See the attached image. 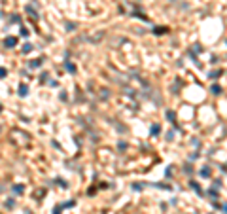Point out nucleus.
Returning a JSON list of instances; mask_svg holds the SVG:
<instances>
[{"label":"nucleus","mask_w":227,"mask_h":214,"mask_svg":"<svg viewBox=\"0 0 227 214\" xmlns=\"http://www.w3.org/2000/svg\"><path fill=\"white\" fill-rule=\"evenodd\" d=\"M27 12H28V14H30V17H34V19L38 17V12H36V9H34V8H32V6H27Z\"/></svg>","instance_id":"423d86ee"},{"label":"nucleus","mask_w":227,"mask_h":214,"mask_svg":"<svg viewBox=\"0 0 227 214\" xmlns=\"http://www.w3.org/2000/svg\"><path fill=\"white\" fill-rule=\"evenodd\" d=\"M19 95H21V97H27L28 95V87L25 85V83H21V85H19Z\"/></svg>","instance_id":"f03ea898"},{"label":"nucleus","mask_w":227,"mask_h":214,"mask_svg":"<svg viewBox=\"0 0 227 214\" xmlns=\"http://www.w3.org/2000/svg\"><path fill=\"white\" fill-rule=\"evenodd\" d=\"M150 133H151V137H155V135H159V133H161V127H159L157 123H153V125H151V129H150Z\"/></svg>","instance_id":"7ed1b4c3"},{"label":"nucleus","mask_w":227,"mask_h":214,"mask_svg":"<svg viewBox=\"0 0 227 214\" xmlns=\"http://www.w3.org/2000/svg\"><path fill=\"white\" fill-rule=\"evenodd\" d=\"M28 51H32V44H25L23 47V53H28Z\"/></svg>","instance_id":"4468645a"},{"label":"nucleus","mask_w":227,"mask_h":214,"mask_svg":"<svg viewBox=\"0 0 227 214\" xmlns=\"http://www.w3.org/2000/svg\"><path fill=\"white\" fill-rule=\"evenodd\" d=\"M59 210H61V207H57V209L53 210V214H59Z\"/></svg>","instance_id":"412c9836"},{"label":"nucleus","mask_w":227,"mask_h":214,"mask_svg":"<svg viewBox=\"0 0 227 214\" xmlns=\"http://www.w3.org/2000/svg\"><path fill=\"white\" fill-rule=\"evenodd\" d=\"M208 193H210V197H212V199H216V197H218V191H216V190H210Z\"/></svg>","instance_id":"dca6fc26"},{"label":"nucleus","mask_w":227,"mask_h":214,"mask_svg":"<svg viewBox=\"0 0 227 214\" xmlns=\"http://www.w3.org/2000/svg\"><path fill=\"white\" fill-rule=\"evenodd\" d=\"M222 209H223V214H227V203H225V205L222 207Z\"/></svg>","instance_id":"aec40b11"},{"label":"nucleus","mask_w":227,"mask_h":214,"mask_svg":"<svg viewBox=\"0 0 227 214\" xmlns=\"http://www.w3.org/2000/svg\"><path fill=\"white\" fill-rule=\"evenodd\" d=\"M167 118L170 119V123H174V119H176V116H174V112H172V110H168V112H167Z\"/></svg>","instance_id":"9d476101"},{"label":"nucleus","mask_w":227,"mask_h":214,"mask_svg":"<svg viewBox=\"0 0 227 214\" xmlns=\"http://www.w3.org/2000/svg\"><path fill=\"white\" fill-rule=\"evenodd\" d=\"M153 32L155 34H165V32H167V27H155Z\"/></svg>","instance_id":"6e6552de"},{"label":"nucleus","mask_w":227,"mask_h":214,"mask_svg":"<svg viewBox=\"0 0 227 214\" xmlns=\"http://www.w3.org/2000/svg\"><path fill=\"white\" fill-rule=\"evenodd\" d=\"M21 36H28V30L25 27H21Z\"/></svg>","instance_id":"a211bd4d"},{"label":"nucleus","mask_w":227,"mask_h":214,"mask_svg":"<svg viewBox=\"0 0 227 214\" xmlns=\"http://www.w3.org/2000/svg\"><path fill=\"white\" fill-rule=\"evenodd\" d=\"M40 66H42V59H34L30 63V68H40Z\"/></svg>","instance_id":"0eeeda50"},{"label":"nucleus","mask_w":227,"mask_h":214,"mask_svg":"<svg viewBox=\"0 0 227 214\" xmlns=\"http://www.w3.org/2000/svg\"><path fill=\"white\" fill-rule=\"evenodd\" d=\"M0 112H2V104H0Z\"/></svg>","instance_id":"4be33fe9"},{"label":"nucleus","mask_w":227,"mask_h":214,"mask_svg":"<svg viewBox=\"0 0 227 214\" xmlns=\"http://www.w3.org/2000/svg\"><path fill=\"white\" fill-rule=\"evenodd\" d=\"M66 28H70V30H72V28H76V25H74V23H66Z\"/></svg>","instance_id":"6ab92c4d"},{"label":"nucleus","mask_w":227,"mask_h":214,"mask_svg":"<svg viewBox=\"0 0 227 214\" xmlns=\"http://www.w3.org/2000/svg\"><path fill=\"white\" fill-rule=\"evenodd\" d=\"M189 186L193 188V190H195L197 193H201V188H199V184H197V182H189Z\"/></svg>","instance_id":"ddd939ff"},{"label":"nucleus","mask_w":227,"mask_h":214,"mask_svg":"<svg viewBox=\"0 0 227 214\" xmlns=\"http://www.w3.org/2000/svg\"><path fill=\"white\" fill-rule=\"evenodd\" d=\"M220 76H222V70H220V72H218V70L210 72V78H212V80H216V78H220Z\"/></svg>","instance_id":"f8f14e48"},{"label":"nucleus","mask_w":227,"mask_h":214,"mask_svg":"<svg viewBox=\"0 0 227 214\" xmlns=\"http://www.w3.org/2000/svg\"><path fill=\"white\" fill-rule=\"evenodd\" d=\"M210 91H212L214 95H220V93H222V87H220V85H212V89H210Z\"/></svg>","instance_id":"1a4fd4ad"},{"label":"nucleus","mask_w":227,"mask_h":214,"mask_svg":"<svg viewBox=\"0 0 227 214\" xmlns=\"http://www.w3.org/2000/svg\"><path fill=\"white\" fill-rule=\"evenodd\" d=\"M55 182H59V186H61V188H66V186H68V184L64 182V180H61V178H57V180H55Z\"/></svg>","instance_id":"2eb2a0df"},{"label":"nucleus","mask_w":227,"mask_h":214,"mask_svg":"<svg viewBox=\"0 0 227 214\" xmlns=\"http://www.w3.org/2000/svg\"><path fill=\"white\" fill-rule=\"evenodd\" d=\"M15 44H17V38H14V36H8L4 40V46L6 47H15Z\"/></svg>","instance_id":"f257e3e1"},{"label":"nucleus","mask_w":227,"mask_h":214,"mask_svg":"<svg viewBox=\"0 0 227 214\" xmlns=\"http://www.w3.org/2000/svg\"><path fill=\"white\" fill-rule=\"evenodd\" d=\"M6 74H8V72H6V68H4V66H0V78H6Z\"/></svg>","instance_id":"f3484780"},{"label":"nucleus","mask_w":227,"mask_h":214,"mask_svg":"<svg viewBox=\"0 0 227 214\" xmlns=\"http://www.w3.org/2000/svg\"><path fill=\"white\" fill-rule=\"evenodd\" d=\"M210 174H212V171H210V167H204V169H201V176H204V178H208Z\"/></svg>","instance_id":"39448f33"},{"label":"nucleus","mask_w":227,"mask_h":214,"mask_svg":"<svg viewBox=\"0 0 227 214\" xmlns=\"http://www.w3.org/2000/svg\"><path fill=\"white\" fill-rule=\"evenodd\" d=\"M14 191H15V193L19 195V193H23V191H25V188H23V186H19V184H17V186H14Z\"/></svg>","instance_id":"9b49d317"},{"label":"nucleus","mask_w":227,"mask_h":214,"mask_svg":"<svg viewBox=\"0 0 227 214\" xmlns=\"http://www.w3.org/2000/svg\"><path fill=\"white\" fill-rule=\"evenodd\" d=\"M64 68H66V70H68V72H72V74H74V72H76V66H74V64H72V63H70V61H66V63H64Z\"/></svg>","instance_id":"20e7f679"}]
</instances>
